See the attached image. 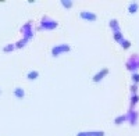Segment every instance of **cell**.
<instances>
[{"label":"cell","instance_id":"cell-1","mask_svg":"<svg viewBox=\"0 0 139 136\" xmlns=\"http://www.w3.org/2000/svg\"><path fill=\"white\" fill-rule=\"evenodd\" d=\"M70 50H71V47H70L68 45L61 43V45H57V46H54V47L52 49V56H53V57H59L60 54L68 53Z\"/></svg>","mask_w":139,"mask_h":136},{"label":"cell","instance_id":"cell-2","mask_svg":"<svg viewBox=\"0 0 139 136\" xmlns=\"http://www.w3.org/2000/svg\"><path fill=\"white\" fill-rule=\"evenodd\" d=\"M54 28H57V22L53 19H49L47 17H43L39 29H54Z\"/></svg>","mask_w":139,"mask_h":136},{"label":"cell","instance_id":"cell-3","mask_svg":"<svg viewBox=\"0 0 139 136\" xmlns=\"http://www.w3.org/2000/svg\"><path fill=\"white\" fill-rule=\"evenodd\" d=\"M79 17L83 19V21H88V22H95L97 19V15L92 13V11H81L79 13Z\"/></svg>","mask_w":139,"mask_h":136},{"label":"cell","instance_id":"cell-4","mask_svg":"<svg viewBox=\"0 0 139 136\" xmlns=\"http://www.w3.org/2000/svg\"><path fill=\"white\" fill-rule=\"evenodd\" d=\"M108 72H110V70L104 67V68H102V70H100V71H99L97 74H95V76L92 78V81L95 82V83H97V82H100V81H103V79H104V76L107 75Z\"/></svg>","mask_w":139,"mask_h":136},{"label":"cell","instance_id":"cell-5","mask_svg":"<svg viewBox=\"0 0 139 136\" xmlns=\"http://www.w3.org/2000/svg\"><path fill=\"white\" fill-rule=\"evenodd\" d=\"M127 68H128L129 71H135V70H138L139 68V57L138 56H134L131 60L127 61Z\"/></svg>","mask_w":139,"mask_h":136},{"label":"cell","instance_id":"cell-6","mask_svg":"<svg viewBox=\"0 0 139 136\" xmlns=\"http://www.w3.org/2000/svg\"><path fill=\"white\" fill-rule=\"evenodd\" d=\"M127 121L129 122L131 125H136V121H138V113L135 110H129L128 114H127Z\"/></svg>","mask_w":139,"mask_h":136},{"label":"cell","instance_id":"cell-7","mask_svg":"<svg viewBox=\"0 0 139 136\" xmlns=\"http://www.w3.org/2000/svg\"><path fill=\"white\" fill-rule=\"evenodd\" d=\"M13 93H14V96H16L18 100H22L24 97H25V90L22 89V88H14V90H13Z\"/></svg>","mask_w":139,"mask_h":136},{"label":"cell","instance_id":"cell-8","mask_svg":"<svg viewBox=\"0 0 139 136\" xmlns=\"http://www.w3.org/2000/svg\"><path fill=\"white\" fill-rule=\"evenodd\" d=\"M138 10H139L138 1H131L129 6H128V13H129V14H136Z\"/></svg>","mask_w":139,"mask_h":136},{"label":"cell","instance_id":"cell-9","mask_svg":"<svg viewBox=\"0 0 139 136\" xmlns=\"http://www.w3.org/2000/svg\"><path fill=\"white\" fill-rule=\"evenodd\" d=\"M113 38H114V40H115L117 43H120V45H121L124 40H125V39H124V36H123V32H121V31H115V32H113Z\"/></svg>","mask_w":139,"mask_h":136},{"label":"cell","instance_id":"cell-10","mask_svg":"<svg viewBox=\"0 0 139 136\" xmlns=\"http://www.w3.org/2000/svg\"><path fill=\"white\" fill-rule=\"evenodd\" d=\"M77 136H104L103 131H96V132H79Z\"/></svg>","mask_w":139,"mask_h":136},{"label":"cell","instance_id":"cell-11","mask_svg":"<svg viewBox=\"0 0 139 136\" xmlns=\"http://www.w3.org/2000/svg\"><path fill=\"white\" fill-rule=\"evenodd\" d=\"M38 78H39V71H36V70H32V71H29L27 74V79L28 81H36Z\"/></svg>","mask_w":139,"mask_h":136},{"label":"cell","instance_id":"cell-12","mask_svg":"<svg viewBox=\"0 0 139 136\" xmlns=\"http://www.w3.org/2000/svg\"><path fill=\"white\" fill-rule=\"evenodd\" d=\"M138 101H139V94H132L131 96V110H134V107L136 106Z\"/></svg>","mask_w":139,"mask_h":136},{"label":"cell","instance_id":"cell-13","mask_svg":"<svg viewBox=\"0 0 139 136\" xmlns=\"http://www.w3.org/2000/svg\"><path fill=\"white\" fill-rule=\"evenodd\" d=\"M28 40H29V39H27V38H24V39L18 40V42L16 43V49H21V47H24V46L28 43Z\"/></svg>","mask_w":139,"mask_h":136},{"label":"cell","instance_id":"cell-14","mask_svg":"<svg viewBox=\"0 0 139 136\" xmlns=\"http://www.w3.org/2000/svg\"><path fill=\"white\" fill-rule=\"evenodd\" d=\"M110 28L113 29V32L120 31L118 29V22H117V19H111V21H110Z\"/></svg>","mask_w":139,"mask_h":136},{"label":"cell","instance_id":"cell-15","mask_svg":"<svg viewBox=\"0 0 139 136\" xmlns=\"http://www.w3.org/2000/svg\"><path fill=\"white\" fill-rule=\"evenodd\" d=\"M61 6H64L67 10L68 8H71L72 6H74V1H67V0H61Z\"/></svg>","mask_w":139,"mask_h":136},{"label":"cell","instance_id":"cell-16","mask_svg":"<svg viewBox=\"0 0 139 136\" xmlns=\"http://www.w3.org/2000/svg\"><path fill=\"white\" fill-rule=\"evenodd\" d=\"M125 120H127V114H125V115H121V117H118V118H115V120H114V124H115V125H120V124H123Z\"/></svg>","mask_w":139,"mask_h":136},{"label":"cell","instance_id":"cell-17","mask_svg":"<svg viewBox=\"0 0 139 136\" xmlns=\"http://www.w3.org/2000/svg\"><path fill=\"white\" fill-rule=\"evenodd\" d=\"M14 49H16V45H7V46L3 47V51H4V53H10V51H13Z\"/></svg>","mask_w":139,"mask_h":136},{"label":"cell","instance_id":"cell-18","mask_svg":"<svg viewBox=\"0 0 139 136\" xmlns=\"http://www.w3.org/2000/svg\"><path fill=\"white\" fill-rule=\"evenodd\" d=\"M131 78H132V82H134V85H139V74L134 72Z\"/></svg>","mask_w":139,"mask_h":136},{"label":"cell","instance_id":"cell-19","mask_svg":"<svg viewBox=\"0 0 139 136\" xmlns=\"http://www.w3.org/2000/svg\"><path fill=\"white\" fill-rule=\"evenodd\" d=\"M121 47H123L124 50L129 49V47H131V42H129V40H124L123 43H121Z\"/></svg>","mask_w":139,"mask_h":136},{"label":"cell","instance_id":"cell-20","mask_svg":"<svg viewBox=\"0 0 139 136\" xmlns=\"http://www.w3.org/2000/svg\"><path fill=\"white\" fill-rule=\"evenodd\" d=\"M131 93L132 94H138V85H132L131 86Z\"/></svg>","mask_w":139,"mask_h":136},{"label":"cell","instance_id":"cell-21","mask_svg":"<svg viewBox=\"0 0 139 136\" xmlns=\"http://www.w3.org/2000/svg\"><path fill=\"white\" fill-rule=\"evenodd\" d=\"M0 93H1V89H0Z\"/></svg>","mask_w":139,"mask_h":136}]
</instances>
